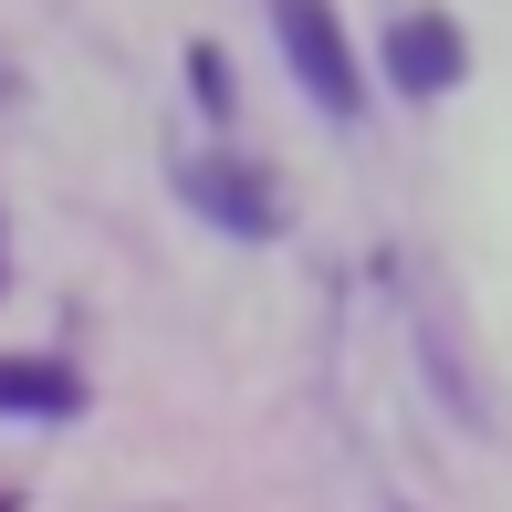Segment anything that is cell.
Segmentation results:
<instances>
[{
    "label": "cell",
    "instance_id": "4",
    "mask_svg": "<svg viewBox=\"0 0 512 512\" xmlns=\"http://www.w3.org/2000/svg\"><path fill=\"white\" fill-rule=\"evenodd\" d=\"M0 408H11V418H74L84 377L53 366V356H0Z\"/></svg>",
    "mask_w": 512,
    "mask_h": 512
},
{
    "label": "cell",
    "instance_id": "3",
    "mask_svg": "<svg viewBox=\"0 0 512 512\" xmlns=\"http://www.w3.org/2000/svg\"><path fill=\"white\" fill-rule=\"evenodd\" d=\"M460 74H471V42H460L450 11H408V21H387V84H398V95H450Z\"/></svg>",
    "mask_w": 512,
    "mask_h": 512
},
{
    "label": "cell",
    "instance_id": "5",
    "mask_svg": "<svg viewBox=\"0 0 512 512\" xmlns=\"http://www.w3.org/2000/svg\"><path fill=\"white\" fill-rule=\"evenodd\" d=\"M189 95H199V115H230V53L220 42H189Z\"/></svg>",
    "mask_w": 512,
    "mask_h": 512
},
{
    "label": "cell",
    "instance_id": "1",
    "mask_svg": "<svg viewBox=\"0 0 512 512\" xmlns=\"http://www.w3.org/2000/svg\"><path fill=\"white\" fill-rule=\"evenodd\" d=\"M272 32H283V63H293V84L335 115H356L366 105V84H356V53H345V21H335V0H272Z\"/></svg>",
    "mask_w": 512,
    "mask_h": 512
},
{
    "label": "cell",
    "instance_id": "2",
    "mask_svg": "<svg viewBox=\"0 0 512 512\" xmlns=\"http://www.w3.org/2000/svg\"><path fill=\"white\" fill-rule=\"evenodd\" d=\"M178 189H189V209H199V220H220L230 241H272V230H283V189H272L251 157H189Z\"/></svg>",
    "mask_w": 512,
    "mask_h": 512
}]
</instances>
